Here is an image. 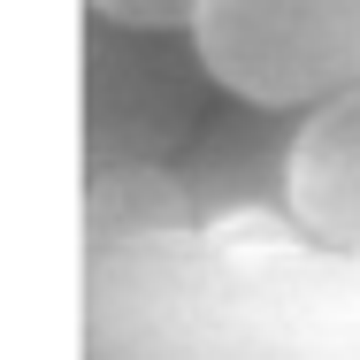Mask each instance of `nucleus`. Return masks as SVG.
Here are the masks:
<instances>
[{
  "mask_svg": "<svg viewBox=\"0 0 360 360\" xmlns=\"http://www.w3.org/2000/svg\"><path fill=\"white\" fill-rule=\"evenodd\" d=\"M200 70L253 108H322L360 84V0H200Z\"/></svg>",
  "mask_w": 360,
  "mask_h": 360,
  "instance_id": "obj_1",
  "label": "nucleus"
},
{
  "mask_svg": "<svg viewBox=\"0 0 360 360\" xmlns=\"http://www.w3.org/2000/svg\"><path fill=\"white\" fill-rule=\"evenodd\" d=\"M284 192L307 238H322L330 253H360V84L307 108V131L284 161Z\"/></svg>",
  "mask_w": 360,
  "mask_h": 360,
  "instance_id": "obj_2",
  "label": "nucleus"
},
{
  "mask_svg": "<svg viewBox=\"0 0 360 360\" xmlns=\"http://www.w3.org/2000/svg\"><path fill=\"white\" fill-rule=\"evenodd\" d=\"M200 0H92V15L123 23V31H184Z\"/></svg>",
  "mask_w": 360,
  "mask_h": 360,
  "instance_id": "obj_3",
  "label": "nucleus"
}]
</instances>
